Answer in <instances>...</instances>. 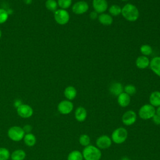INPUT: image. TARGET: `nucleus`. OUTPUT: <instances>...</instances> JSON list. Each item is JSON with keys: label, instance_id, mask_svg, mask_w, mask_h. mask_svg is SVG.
<instances>
[{"label": "nucleus", "instance_id": "obj_5", "mask_svg": "<svg viewBox=\"0 0 160 160\" xmlns=\"http://www.w3.org/2000/svg\"><path fill=\"white\" fill-rule=\"evenodd\" d=\"M156 114V109L150 104L142 105L139 109L138 115L139 118L144 120L151 119Z\"/></svg>", "mask_w": 160, "mask_h": 160}, {"label": "nucleus", "instance_id": "obj_35", "mask_svg": "<svg viewBox=\"0 0 160 160\" xmlns=\"http://www.w3.org/2000/svg\"><path fill=\"white\" fill-rule=\"evenodd\" d=\"M22 101L20 100V99H16L14 101V106L16 108H18L21 104H22Z\"/></svg>", "mask_w": 160, "mask_h": 160}, {"label": "nucleus", "instance_id": "obj_33", "mask_svg": "<svg viewBox=\"0 0 160 160\" xmlns=\"http://www.w3.org/2000/svg\"><path fill=\"white\" fill-rule=\"evenodd\" d=\"M22 129L24 131L25 133H29L31 132L32 128L30 124H26L22 127Z\"/></svg>", "mask_w": 160, "mask_h": 160}, {"label": "nucleus", "instance_id": "obj_14", "mask_svg": "<svg viewBox=\"0 0 160 160\" xmlns=\"http://www.w3.org/2000/svg\"><path fill=\"white\" fill-rule=\"evenodd\" d=\"M88 116V112L86 109L82 107L79 106L77 108L74 112V117L77 121L83 122L86 120Z\"/></svg>", "mask_w": 160, "mask_h": 160}, {"label": "nucleus", "instance_id": "obj_1", "mask_svg": "<svg viewBox=\"0 0 160 160\" xmlns=\"http://www.w3.org/2000/svg\"><path fill=\"white\" fill-rule=\"evenodd\" d=\"M121 14L127 21L134 22L139 18V12L135 5L131 3H127L122 8Z\"/></svg>", "mask_w": 160, "mask_h": 160}, {"label": "nucleus", "instance_id": "obj_40", "mask_svg": "<svg viewBox=\"0 0 160 160\" xmlns=\"http://www.w3.org/2000/svg\"><path fill=\"white\" fill-rule=\"evenodd\" d=\"M122 1H129V0H121Z\"/></svg>", "mask_w": 160, "mask_h": 160}, {"label": "nucleus", "instance_id": "obj_19", "mask_svg": "<svg viewBox=\"0 0 160 160\" xmlns=\"http://www.w3.org/2000/svg\"><path fill=\"white\" fill-rule=\"evenodd\" d=\"M99 22L104 26H109L113 22L112 16L108 13H101L98 17Z\"/></svg>", "mask_w": 160, "mask_h": 160}, {"label": "nucleus", "instance_id": "obj_24", "mask_svg": "<svg viewBox=\"0 0 160 160\" xmlns=\"http://www.w3.org/2000/svg\"><path fill=\"white\" fill-rule=\"evenodd\" d=\"M121 9H122V8L120 7L119 5L112 4L109 8L108 11H109V14L111 16H117L121 14Z\"/></svg>", "mask_w": 160, "mask_h": 160}, {"label": "nucleus", "instance_id": "obj_20", "mask_svg": "<svg viewBox=\"0 0 160 160\" xmlns=\"http://www.w3.org/2000/svg\"><path fill=\"white\" fill-rule=\"evenodd\" d=\"M22 140L24 144L28 147H33L35 146L37 141L36 136L32 132L26 133Z\"/></svg>", "mask_w": 160, "mask_h": 160}, {"label": "nucleus", "instance_id": "obj_25", "mask_svg": "<svg viewBox=\"0 0 160 160\" xmlns=\"http://www.w3.org/2000/svg\"><path fill=\"white\" fill-rule=\"evenodd\" d=\"M10 157V151L6 148L0 147V160H9Z\"/></svg>", "mask_w": 160, "mask_h": 160}, {"label": "nucleus", "instance_id": "obj_29", "mask_svg": "<svg viewBox=\"0 0 160 160\" xmlns=\"http://www.w3.org/2000/svg\"><path fill=\"white\" fill-rule=\"evenodd\" d=\"M136 88L132 84H128L124 87V91L129 96H132L136 92Z\"/></svg>", "mask_w": 160, "mask_h": 160}, {"label": "nucleus", "instance_id": "obj_41", "mask_svg": "<svg viewBox=\"0 0 160 160\" xmlns=\"http://www.w3.org/2000/svg\"></svg>", "mask_w": 160, "mask_h": 160}, {"label": "nucleus", "instance_id": "obj_38", "mask_svg": "<svg viewBox=\"0 0 160 160\" xmlns=\"http://www.w3.org/2000/svg\"><path fill=\"white\" fill-rule=\"evenodd\" d=\"M120 160H130V159L126 156H124V157L121 158V159Z\"/></svg>", "mask_w": 160, "mask_h": 160}, {"label": "nucleus", "instance_id": "obj_3", "mask_svg": "<svg viewBox=\"0 0 160 160\" xmlns=\"http://www.w3.org/2000/svg\"><path fill=\"white\" fill-rule=\"evenodd\" d=\"M128 132L127 129L122 127H119L115 129L111 134V140L113 142L121 144L126 141L128 138Z\"/></svg>", "mask_w": 160, "mask_h": 160}, {"label": "nucleus", "instance_id": "obj_15", "mask_svg": "<svg viewBox=\"0 0 160 160\" xmlns=\"http://www.w3.org/2000/svg\"><path fill=\"white\" fill-rule=\"evenodd\" d=\"M149 68L154 74L160 77V56L152 58L150 61Z\"/></svg>", "mask_w": 160, "mask_h": 160}, {"label": "nucleus", "instance_id": "obj_2", "mask_svg": "<svg viewBox=\"0 0 160 160\" xmlns=\"http://www.w3.org/2000/svg\"><path fill=\"white\" fill-rule=\"evenodd\" d=\"M82 154L84 160H100L102 156L101 151L97 146L91 144L84 147Z\"/></svg>", "mask_w": 160, "mask_h": 160}, {"label": "nucleus", "instance_id": "obj_36", "mask_svg": "<svg viewBox=\"0 0 160 160\" xmlns=\"http://www.w3.org/2000/svg\"><path fill=\"white\" fill-rule=\"evenodd\" d=\"M156 114L157 115H158V116H160V106H158V107L157 108V109H156Z\"/></svg>", "mask_w": 160, "mask_h": 160}, {"label": "nucleus", "instance_id": "obj_32", "mask_svg": "<svg viewBox=\"0 0 160 160\" xmlns=\"http://www.w3.org/2000/svg\"><path fill=\"white\" fill-rule=\"evenodd\" d=\"M152 122L156 125H160V116L155 114L154 116L151 118Z\"/></svg>", "mask_w": 160, "mask_h": 160}, {"label": "nucleus", "instance_id": "obj_31", "mask_svg": "<svg viewBox=\"0 0 160 160\" xmlns=\"http://www.w3.org/2000/svg\"><path fill=\"white\" fill-rule=\"evenodd\" d=\"M8 18V13L6 10L1 8L0 9V24L5 22Z\"/></svg>", "mask_w": 160, "mask_h": 160}, {"label": "nucleus", "instance_id": "obj_9", "mask_svg": "<svg viewBox=\"0 0 160 160\" xmlns=\"http://www.w3.org/2000/svg\"><path fill=\"white\" fill-rule=\"evenodd\" d=\"M112 142L111 138L108 135H101L96 139V146L99 149H106L111 146Z\"/></svg>", "mask_w": 160, "mask_h": 160}, {"label": "nucleus", "instance_id": "obj_13", "mask_svg": "<svg viewBox=\"0 0 160 160\" xmlns=\"http://www.w3.org/2000/svg\"><path fill=\"white\" fill-rule=\"evenodd\" d=\"M109 91L112 95L114 96H118L121 93L123 92L124 87L121 82H114L111 84Z\"/></svg>", "mask_w": 160, "mask_h": 160}, {"label": "nucleus", "instance_id": "obj_39", "mask_svg": "<svg viewBox=\"0 0 160 160\" xmlns=\"http://www.w3.org/2000/svg\"><path fill=\"white\" fill-rule=\"evenodd\" d=\"M1 31L0 29V39H1Z\"/></svg>", "mask_w": 160, "mask_h": 160}, {"label": "nucleus", "instance_id": "obj_4", "mask_svg": "<svg viewBox=\"0 0 160 160\" xmlns=\"http://www.w3.org/2000/svg\"><path fill=\"white\" fill-rule=\"evenodd\" d=\"M25 132L22 127L19 126H13L10 127L7 132L8 138L12 141L19 142L23 139Z\"/></svg>", "mask_w": 160, "mask_h": 160}, {"label": "nucleus", "instance_id": "obj_8", "mask_svg": "<svg viewBox=\"0 0 160 160\" xmlns=\"http://www.w3.org/2000/svg\"><path fill=\"white\" fill-rule=\"evenodd\" d=\"M16 111L18 115L24 119L31 118L34 113L32 107L27 104H21L18 108H16Z\"/></svg>", "mask_w": 160, "mask_h": 160}, {"label": "nucleus", "instance_id": "obj_22", "mask_svg": "<svg viewBox=\"0 0 160 160\" xmlns=\"http://www.w3.org/2000/svg\"><path fill=\"white\" fill-rule=\"evenodd\" d=\"M26 157V152L22 149H18L11 153V160H24Z\"/></svg>", "mask_w": 160, "mask_h": 160}, {"label": "nucleus", "instance_id": "obj_6", "mask_svg": "<svg viewBox=\"0 0 160 160\" xmlns=\"http://www.w3.org/2000/svg\"><path fill=\"white\" fill-rule=\"evenodd\" d=\"M54 18L56 22L60 25H64L67 24L69 20V14L63 9H59L54 11Z\"/></svg>", "mask_w": 160, "mask_h": 160}, {"label": "nucleus", "instance_id": "obj_37", "mask_svg": "<svg viewBox=\"0 0 160 160\" xmlns=\"http://www.w3.org/2000/svg\"><path fill=\"white\" fill-rule=\"evenodd\" d=\"M32 1V0H24V2L26 4H31Z\"/></svg>", "mask_w": 160, "mask_h": 160}, {"label": "nucleus", "instance_id": "obj_10", "mask_svg": "<svg viewBox=\"0 0 160 160\" xmlns=\"http://www.w3.org/2000/svg\"><path fill=\"white\" fill-rule=\"evenodd\" d=\"M137 120V114L132 110L126 111L122 116V123L128 126H131L136 122Z\"/></svg>", "mask_w": 160, "mask_h": 160}, {"label": "nucleus", "instance_id": "obj_16", "mask_svg": "<svg viewBox=\"0 0 160 160\" xmlns=\"http://www.w3.org/2000/svg\"><path fill=\"white\" fill-rule=\"evenodd\" d=\"M150 60L148 56H140L136 60V66L138 68L144 69L149 66Z\"/></svg>", "mask_w": 160, "mask_h": 160}, {"label": "nucleus", "instance_id": "obj_23", "mask_svg": "<svg viewBox=\"0 0 160 160\" xmlns=\"http://www.w3.org/2000/svg\"><path fill=\"white\" fill-rule=\"evenodd\" d=\"M83 156L81 152L78 150L71 151L67 157V160H83Z\"/></svg>", "mask_w": 160, "mask_h": 160}, {"label": "nucleus", "instance_id": "obj_11", "mask_svg": "<svg viewBox=\"0 0 160 160\" xmlns=\"http://www.w3.org/2000/svg\"><path fill=\"white\" fill-rule=\"evenodd\" d=\"M89 9V5L85 1H79L76 2L72 6V11L76 14H82Z\"/></svg>", "mask_w": 160, "mask_h": 160}, {"label": "nucleus", "instance_id": "obj_17", "mask_svg": "<svg viewBox=\"0 0 160 160\" xmlns=\"http://www.w3.org/2000/svg\"><path fill=\"white\" fill-rule=\"evenodd\" d=\"M117 101L118 104L122 108H126L130 104L131 97L129 95L124 92L121 93L118 96H117Z\"/></svg>", "mask_w": 160, "mask_h": 160}, {"label": "nucleus", "instance_id": "obj_12", "mask_svg": "<svg viewBox=\"0 0 160 160\" xmlns=\"http://www.w3.org/2000/svg\"><path fill=\"white\" fill-rule=\"evenodd\" d=\"M92 4L94 11L98 14L104 12L108 8V4L106 0H92Z\"/></svg>", "mask_w": 160, "mask_h": 160}, {"label": "nucleus", "instance_id": "obj_28", "mask_svg": "<svg viewBox=\"0 0 160 160\" xmlns=\"http://www.w3.org/2000/svg\"><path fill=\"white\" fill-rule=\"evenodd\" d=\"M46 8L51 11H55L57 10L58 2L56 0H47L45 3Z\"/></svg>", "mask_w": 160, "mask_h": 160}, {"label": "nucleus", "instance_id": "obj_18", "mask_svg": "<svg viewBox=\"0 0 160 160\" xmlns=\"http://www.w3.org/2000/svg\"><path fill=\"white\" fill-rule=\"evenodd\" d=\"M149 104L152 106L158 107L160 106V91H155L151 93L149 98Z\"/></svg>", "mask_w": 160, "mask_h": 160}, {"label": "nucleus", "instance_id": "obj_30", "mask_svg": "<svg viewBox=\"0 0 160 160\" xmlns=\"http://www.w3.org/2000/svg\"><path fill=\"white\" fill-rule=\"evenodd\" d=\"M72 0H58V5L61 9H66L69 8L72 4Z\"/></svg>", "mask_w": 160, "mask_h": 160}, {"label": "nucleus", "instance_id": "obj_26", "mask_svg": "<svg viewBox=\"0 0 160 160\" xmlns=\"http://www.w3.org/2000/svg\"><path fill=\"white\" fill-rule=\"evenodd\" d=\"M90 142H91V139L88 134H82L79 136V142L82 146H84V147L88 146V145L90 144Z\"/></svg>", "mask_w": 160, "mask_h": 160}, {"label": "nucleus", "instance_id": "obj_27", "mask_svg": "<svg viewBox=\"0 0 160 160\" xmlns=\"http://www.w3.org/2000/svg\"><path fill=\"white\" fill-rule=\"evenodd\" d=\"M140 52L142 56H148L152 54V48L149 44H143L140 47Z\"/></svg>", "mask_w": 160, "mask_h": 160}, {"label": "nucleus", "instance_id": "obj_34", "mask_svg": "<svg viewBox=\"0 0 160 160\" xmlns=\"http://www.w3.org/2000/svg\"><path fill=\"white\" fill-rule=\"evenodd\" d=\"M89 17L91 19H96L98 18V13L96 12H95L94 11H92L90 12L89 14Z\"/></svg>", "mask_w": 160, "mask_h": 160}, {"label": "nucleus", "instance_id": "obj_7", "mask_svg": "<svg viewBox=\"0 0 160 160\" xmlns=\"http://www.w3.org/2000/svg\"><path fill=\"white\" fill-rule=\"evenodd\" d=\"M58 112L63 115H66L70 114L74 108V104L71 101L62 100L59 102L58 104Z\"/></svg>", "mask_w": 160, "mask_h": 160}, {"label": "nucleus", "instance_id": "obj_21", "mask_svg": "<svg viewBox=\"0 0 160 160\" xmlns=\"http://www.w3.org/2000/svg\"><path fill=\"white\" fill-rule=\"evenodd\" d=\"M64 95L68 100L72 101L77 96V90L74 86H69L65 88L64 91Z\"/></svg>", "mask_w": 160, "mask_h": 160}]
</instances>
